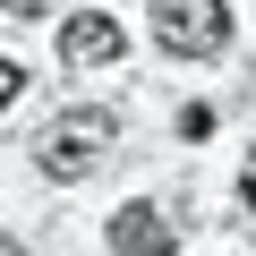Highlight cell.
<instances>
[{
	"label": "cell",
	"mask_w": 256,
	"mask_h": 256,
	"mask_svg": "<svg viewBox=\"0 0 256 256\" xmlns=\"http://www.w3.org/2000/svg\"><path fill=\"white\" fill-rule=\"evenodd\" d=\"M102 154H111V111H60L43 137H34V162L52 180H86Z\"/></svg>",
	"instance_id": "1"
},
{
	"label": "cell",
	"mask_w": 256,
	"mask_h": 256,
	"mask_svg": "<svg viewBox=\"0 0 256 256\" xmlns=\"http://www.w3.org/2000/svg\"><path fill=\"white\" fill-rule=\"evenodd\" d=\"M154 34H162L171 52L214 60V52L230 43V9H222V0H154Z\"/></svg>",
	"instance_id": "2"
},
{
	"label": "cell",
	"mask_w": 256,
	"mask_h": 256,
	"mask_svg": "<svg viewBox=\"0 0 256 256\" xmlns=\"http://www.w3.org/2000/svg\"><path fill=\"white\" fill-rule=\"evenodd\" d=\"M128 52V34H120V18H102V9H77L68 26H60V60L68 68H102V60H120Z\"/></svg>",
	"instance_id": "3"
},
{
	"label": "cell",
	"mask_w": 256,
	"mask_h": 256,
	"mask_svg": "<svg viewBox=\"0 0 256 256\" xmlns=\"http://www.w3.org/2000/svg\"><path fill=\"white\" fill-rule=\"evenodd\" d=\"M111 248H120V256H171L180 230L162 222V205H120V214H111Z\"/></svg>",
	"instance_id": "4"
},
{
	"label": "cell",
	"mask_w": 256,
	"mask_h": 256,
	"mask_svg": "<svg viewBox=\"0 0 256 256\" xmlns=\"http://www.w3.org/2000/svg\"><path fill=\"white\" fill-rule=\"evenodd\" d=\"M18 94H26V68H18V60H0V111H9Z\"/></svg>",
	"instance_id": "5"
},
{
	"label": "cell",
	"mask_w": 256,
	"mask_h": 256,
	"mask_svg": "<svg viewBox=\"0 0 256 256\" xmlns=\"http://www.w3.org/2000/svg\"><path fill=\"white\" fill-rule=\"evenodd\" d=\"M0 9H9V18H43V0H0Z\"/></svg>",
	"instance_id": "6"
}]
</instances>
